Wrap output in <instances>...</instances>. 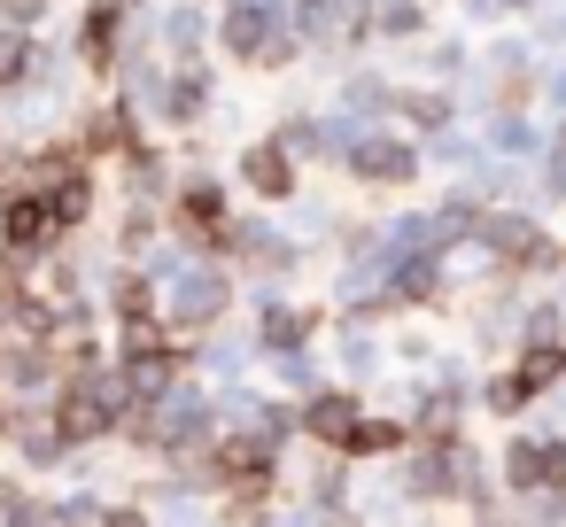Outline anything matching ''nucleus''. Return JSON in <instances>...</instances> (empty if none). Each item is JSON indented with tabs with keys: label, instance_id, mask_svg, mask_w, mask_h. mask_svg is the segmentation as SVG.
Listing matches in <instances>:
<instances>
[{
	"label": "nucleus",
	"instance_id": "obj_8",
	"mask_svg": "<svg viewBox=\"0 0 566 527\" xmlns=\"http://www.w3.org/2000/svg\"><path fill=\"white\" fill-rule=\"evenodd\" d=\"M396 442H403V426H380V419H357V434H349V450H365V457L373 450H396Z\"/></svg>",
	"mask_w": 566,
	"mask_h": 527
},
{
	"label": "nucleus",
	"instance_id": "obj_7",
	"mask_svg": "<svg viewBox=\"0 0 566 527\" xmlns=\"http://www.w3.org/2000/svg\"><path fill=\"white\" fill-rule=\"evenodd\" d=\"M357 171H365V179H411V156L373 140V148H357Z\"/></svg>",
	"mask_w": 566,
	"mask_h": 527
},
{
	"label": "nucleus",
	"instance_id": "obj_11",
	"mask_svg": "<svg viewBox=\"0 0 566 527\" xmlns=\"http://www.w3.org/2000/svg\"><path fill=\"white\" fill-rule=\"evenodd\" d=\"M117 17H125V0H94V32H86V40H94V55L109 48V32H117Z\"/></svg>",
	"mask_w": 566,
	"mask_h": 527
},
{
	"label": "nucleus",
	"instance_id": "obj_15",
	"mask_svg": "<svg viewBox=\"0 0 566 527\" xmlns=\"http://www.w3.org/2000/svg\"><path fill=\"white\" fill-rule=\"evenodd\" d=\"M109 527H140V519H133V512H117V519H109Z\"/></svg>",
	"mask_w": 566,
	"mask_h": 527
},
{
	"label": "nucleus",
	"instance_id": "obj_1",
	"mask_svg": "<svg viewBox=\"0 0 566 527\" xmlns=\"http://www.w3.org/2000/svg\"><path fill=\"white\" fill-rule=\"evenodd\" d=\"M109 419H117V388H71L63 411H55V434L63 442H94Z\"/></svg>",
	"mask_w": 566,
	"mask_h": 527
},
{
	"label": "nucleus",
	"instance_id": "obj_13",
	"mask_svg": "<svg viewBox=\"0 0 566 527\" xmlns=\"http://www.w3.org/2000/svg\"><path fill=\"white\" fill-rule=\"evenodd\" d=\"M24 63H32V48H24V40H0V86L24 78Z\"/></svg>",
	"mask_w": 566,
	"mask_h": 527
},
{
	"label": "nucleus",
	"instance_id": "obj_3",
	"mask_svg": "<svg viewBox=\"0 0 566 527\" xmlns=\"http://www.w3.org/2000/svg\"><path fill=\"white\" fill-rule=\"evenodd\" d=\"M0 233H9V249H32V241L55 233V210H48L40 194H17L9 210H0Z\"/></svg>",
	"mask_w": 566,
	"mask_h": 527
},
{
	"label": "nucleus",
	"instance_id": "obj_16",
	"mask_svg": "<svg viewBox=\"0 0 566 527\" xmlns=\"http://www.w3.org/2000/svg\"><path fill=\"white\" fill-rule=\"evenodd\" d=\"M0 419H9V411H0Z\"/></svg>",
	"mask_w": 566,
	"mask_h": 527
},
{
	"label": "nucleus",
	"instance_id": "obj_4",
	"mask_svg": "<svg viewBox=\"0 0 566 527\" xmlns=\"http://www.w3.org/2000/svg\"><path fill=\"white\" fill-rule=\"evenodd\" d=\"M311 434L349 450V434H357V403H349V396H318V403H311Z\"/></svg>",
	"mask_w": 566,
	"mask_h": 527
},
{
	"label": "nucleus",
	"instance_id": "obj_14",
	"mask_svg": "<svg viewBox=\"0 0 566 527\" xmlns=\"http://www.w3.org/2000/svg\"><path fill=\"white\" fill-rule=\"evenodd\" d=\"M226 40H233V48H241V55H249V48H256V40H264V32H256V17H249V9H241V17H233V24H226Z\"/></svg>",
	"mask_w": 566,
	"mask_h": 527
},
{
	"label": "nucleus",
	"instance_id": "obj_6",
	"mask_svg": "<svg viewBox=\"0 0 566 527\" xmlns=\"http://www.w3.org/2000/svg\"><path fill=\"white\" fill-rule=\"evenodd\" d=\"M249 187L256 194H287V156L280 148H249Z\"/></svg>",
	"mask_w": 566,
	"mask_h": 527
},
{
	"label": "nucleus",
	"instance_id": "obj_12",
	"mask_svg": "<svg viewBox=\"0 0 566 527\" xmlns=\"http://www.w3.org/2000/svg\"><path fill=\"white\" fill-rule=\"evenodd\" d=\"M117 303H125V318H133V326H148V280H125V287H117Z\"/></svg>",
	"mask_w": 566,
	"mask_h": 527
},
{
	"label": "nucleus",
	"instance_id": "obj_2",
	"mask_svg": "<svg viewBox=\"0 0 566 527\" xmlns=\"http://www.w3.org/2000/svg\"><path fill=\"white\" fill-rule=\"evenodd\" d=\"M504 473H512L520 488H543V481H566V442H512V457H504Z\"/></svg>",
	"mask_w": 566,
	"mask_h": 527
},
{
	"label": "nucleus",
	"instance_id": "obj_5",
	"mask_svg": "<svg viewBox=\"0 0 566 527\" xmlns=\"http://www.w3.org/2000/svg\"><path fill=\"white\" fill-rule=\"evenodd\" d=\"M558 372H566V349H527V365L512 372V388H520V396H535V388H551Z\"/></svg>",
	"mask_w": 566,
	"mask_h": 527
},
{
	"label": "nucleus",
	"instance_id": "obj_10",
	"mask_svg": "<svg viewBox=\"0 0 566 527\" xmlns=\"http://www.w3.org/2000/svg\"><path fill=\"white\" fill-rule=\"evenodd\" d=\"M218 465H226V473H264V450H256V442H226Z\"/></svg>",
	"mask_w": 566,
	"mask_h": 527
},
{
	"label": "nucleus",
	"instance_id": "obj_9",
	"mask_svg": "<svg viewBox=\"0 0 566 527\" xmlns=\"http://www.w3.org/2000/svg\"><path fill=\"white\" fill-rule=\"evenodd\" d=\"M218 218H226L218 187H187V225H218Z\"/></svg>",
	"mask_w": 566,
	"mask_h": 527
}]
</instances>
